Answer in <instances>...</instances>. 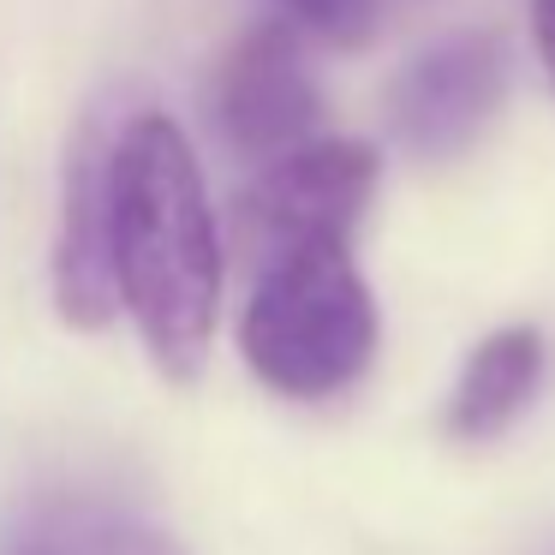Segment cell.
Segmentation results:
<instances>
[{"label": "cell", "mask_w": 555, "mask_h": 555, "mask_svg": "<svg viewBox=\"0 0 555 555\" xmlns=\"http://www.w3.org/2000/svg\"><path fill=\"white\" fill-rule=\"evenodd\" d=\"M531 42H538L543 66L555 78V0H531Z\"/></svg>", "instance_id": "cell-9"}, {"label": "cell", "mask_w": 555, "mask_h": 555, "mask_svg": "<svg viewBox=\"0 0 555 555\" xmlns=\"http://www.w3.org/2000/svg\"><path fill=\"white\" fill-rule=\"evenodd\" d=\"M538 383H543V335L538 328L514 323V328L483 335L454 383V400H448V436H460V442L502 436L531 406Z\"/></svg>", "instance_id": "cell-7"}, {"label": "cell", "mask_w": 555, "mask_h": 555, "mask_svg": "<svg viewBox=\"0 0 555 555\" xmlns=\"http://www.w3.org/2000/svg\"><path fill=\"white\" fill-rule=\"evenodd\" d=\"M507 96V49L490 30H460L400 66L388 90V126L412 156L436 162L466 150Z\"/></svg>", "instance_id": "cell-4"}, {"label": "cell", "mask_w": 555, "mask_h": 555, "mask_svg": "<svg viewBox=\"0 0 555 555\" xmlns=\"http://www.w3.org/2000/svg\"><path fill=\"white\" fill-rule=\"evenodd\" d=\"M376 173L383 162L359 138H311L305 150L269 162L240 197V240L251 263L299 245H347L376 192Z\"/></svg>", "instance_id": "cell-3"}, {"label": "cell", "mask_w": 555, "mask_h": 555, "mask_svg": "<svg viewBox=\"0 0 555 555\" xmlns=\"http://www.w3.org/2000/svg\"><path fill=\"white\" fill-rule=\"evenodd\" d=\"M240 359L287 400H328L376 359V299L347 245H299L257 263L240 311Z\"/></svg>", "instance_id": "cell-2"}, {"label": "cell", "mask_w": 555, "mask_h": 555, "mask_svg": "<svg viewBox=\"0 0 555 555\" xmlns=\"http://www.w3.org/2000/svg\"><path fill=\"white\" fill-rule=\"evenodd\" d=\"M25 555H90V550H54V543H30ZM96 555H114V543H108V550H96ZM126 555H132V550H126Z\"/></svg>", "instance_id": "cell-10"}, {"label": "cell", "mask_w": 555, "mask_h": 555, "mask_svg": "<svg viewBox=\"0 0 555 555\" xmlns=\"http://www.w3.org/2000/svg\"><path fill=\"white\" fill-rule=\"evenodd\" d=\"M114 138L90 114L66 156L61 180V233H54V305L73 328H102L120 305L114 269Z\"/></svg>", "instance_id": "cell-6"}, {"label": "cell", "mask_w": 555, "mask_h": 555, "mask_svg": "<svg viewBox=\"0 0 555 555\" xmlns=\"http://www.w3.org/2000/svg\"><path fill=\"white\" fill-rule=\"evenodd\" d=\"M114 269L156 371L192 383L221 317V233L197 150L168 114H132L114 138Z\"/></svg>", "instance_id": "cell-1"}, {"label": "cell", "mask_w": 555, "mask_h": 555, "mask_svg": "<svg viewBox=\"0 0 555 555\" xmlns=\"http://www.w3.org/2000/svg\"><path fill=\"white\" fill-rule=\"evenodd\" d=\"M317 85L305 73V54L293 25H257L233 42L216 78V120L240 156L281 162L311 144L317 132Z\"/></svg>", "instance_id": "cell-5"}, {"label": "cell", "mask_w": 555, "mask_h": 555, "mask_svg": "<svg viewBox=\"0 0 555 555\" xmlns=\"http://www.w3.org/2000/svg\"><path fill=\"white\" fill-rule=\"evenodd\" d=\"M293 30H311L323 42H359L376 18V0H281Z\"/></svg>", "instance_id": "cell-8"}]
</instances>
